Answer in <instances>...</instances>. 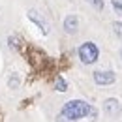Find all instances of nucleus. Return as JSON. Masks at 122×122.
Returning <instances> with one entry per match:
<instances>
[{
    "label": "nucleus",
    "mask_w": 122,
    "mask_h": 122,
    "mask_svg": "<svg viewBox=\"0 0 122 122\" xmlns=\"http://www.w3.org/2000/svg\"><path fill=\"white\" fill-rule=\"evenodd\" d=\"M60 115L64 118H68V120H79V118H85V117H92L94 118L98 113H96V109L90 103H86L83 100H71V102L64 103Z\"/></svg>",
    "instance_id": "obj_1"
},
{
    "label": "nucleus",
    "mask_w": 122,
    "mask_h": 122,
    "mask_svg": "<svg viewBox=\"0 0 122 122\" xmlns=\"http://www.w3.org/2000/svg\"><path fill=\"white\" fill-rule=\"evenodd\" d=\"M98 56H100V49H98L96 43L86 41V43H83L79 47V58H81L83 64H94L98 60Z\"/></svg>",
    "instance_id": "obj_2"
},
{
    "label": "nucleus",
    "mask_w": 122,
    "mask_h": 122,
    "mask_svg": "<svg viewBox=\"0 0 122 122\" xmlns=\"http://www.w3.org/2000/svg\"><path fill=\"white\" fill-rule=\"evenodd\" d=\"M103 111H105L107 117H111V118H118L122 115V105L118 100H115V98H109L103 102Z\"/></svg>",
    "instance_id": "obj_3"
},
{
    "label": "nucleus",
    "mask_w": 122,
    "mask_h": 122,
    "mask_svg": "<svg viewBox=\"0 0 122 122\" xmlns=\"http://www.w3.org/2000/svg\"><path fill=\"white\" fill-rule=\"evenodd\" d=\"M94 83L96 85H100V86H107V85H113L115 81H117V75L113 73V71H94Z\"/></svg>",
    "instance_id": "obj_4"
},
{
    "label": "nucleus",
    "mask_w": 122,
    "mask_h": 122,
    "mask_svg": "<svg viewBox=\"0 0 122 122\" xmlns=\"http://www.w3.org/2000/svg\"><path fill=\"white\" fill-rule=\"evenodd\" d=\"M64 30L68 34H75L79 30V19H77V15H68L64 19Z\"/></svg>",
    "instance_id": "obj_5"
},
{
    "label": "nucleus",
    "mask_w": 122,
    "mask_h": 122,
    "mask_svg": "<svg viewBox=\"0 0 122 122\" xmlns=\"http://www.w3.org/2000/svg\"><path fill=\"white\" fill-rule=\"evenodd\" d=\"M28 19H30L34 25H38V26L41 28V32H43V34H49V26H47V23H45V21H43L41 17L38 15V11L30 10V11H28Z\"/></svg>",
    "instance_id": "obj_6"
},
{
    "label": "nucleus",
    "mask_w": 122,
    "mask_h": 122,
    "mask_svg": "<svg viewBox=\"0 0 122 122\" xmlns=\"http://www.w3.org/2000/svg\"><path fill=\"white\" fill-rule=\"evenodd\" d=\"M55 88L58 92H66L68 90V83L62 79V77H56V81H55Z\"/></svg>",
    "instance_id": "obj_7"
},
{
    "label": "nucleus",
    "mask_w": 122,
    "mask_h": 122,
    "mask_svg": "<svg viewBox=\"0 0 122 122\" xmlns=\"http://www.w3.org/2000/svg\"><path fill=\"white\" fill-rule=\"evenodd\" d=\"M8 85H10V88H17V86H19V75H17V73H13V75L10 77Z\"/></svg>",
    "instance_id": "obj_8"
},
{
    "label": "nucleus",
    "mask_w": 122,
    "mask_h": 122,
    "mask_svg": "<svg viewBox=\"0 0 122 122\" xmlns=\"http://www.w3.org/2000/svg\"><path fill=\"white\" fill-rule=\"evenodd\" d=\"M111 4H113V8H115V11L122 15V0H111Z\"/></svg>",
    "instance_id": "obj_9"
},
{
    "label": "nucleus",
    "mask_w": 122,
    "mask_h": 122,
    "mask_svg": "<svg viewBox=\"0 0 122 122\" xmlns=\"http://www.w3.org/2000/svg\"><path fill=\"white\" fill-rule=\"evenodd\" d=\"M113 32H115L118 38H122V23H118V21L113 23Z\"/></svg>",
    "instance_id": "obj_10"
},
{
    "label": "nucleus",
    "mask_w": 122,
    "mask_h": 122,
    "mask_svg": "<svg viewBox=\"0 0 122 122\" xmlns=\"http://www.w3.org/2000/svg\"><path fill=\"white\" fill-rule=\"evenodd\" d=\"M86 2H90L92 6H94L96 10H100V11L103 10V0H86Z\"/></svg>",
    "instance_id": "obj_11"
},
{
    "label": "nucleus",
    "mask_w": 122,
    "mask_h": 122,
    "mask_svg": "<svg viewBox=\"0 0 122 122\" xmlns=\"http://www.w3.org/2000/svg\"><path fill=\"white\" fill-rule=\"evenodd\" d=\"M120 55H122V53H120Z\"/></svg>",
    "instance_id": "obj_12"
}]
</instances>
